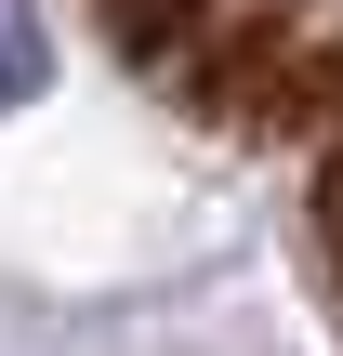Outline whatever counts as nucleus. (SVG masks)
<instances>
[{
	"label": "nucleus",
	"mask_w": 343,
	"mask_h": 356,
	"mask_svg": "<svg viewBox=\"0 0 343 356\" xmlns=\"http://www.w3.org/2000/svg\"><path fill=\"white\" fill-rule=\"evenodd\" d=\"M40 79H53V40H40V13H26V0H0V119H13V106H40Z\"/></svg>",
	"instance_id": "obj_1"
}]
</instances>
